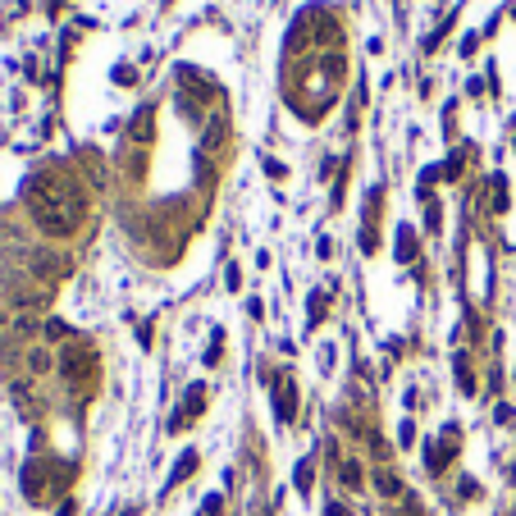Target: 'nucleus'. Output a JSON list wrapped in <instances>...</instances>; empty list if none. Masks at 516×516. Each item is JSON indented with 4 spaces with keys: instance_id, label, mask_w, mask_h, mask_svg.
Segmentation results:
<instances>
[{
    "instance_id": "f257e3e1",
    "label": "nucleus",
    "mask_w": 516,
    "mask_h": 516,
    "mask_svg": "<svg viewBox=\"0 0 516 516\" xmlns=\"http://www.w3.org/2000/svg\"><path fill=\"white\" fill-rule=\"evenodd\" d=\"M28 210L42 233L51 238H69L83 220V201H78V187L64 174H37L28 183Z\"/></svg>"
},
{
    "instance_id": "f03ea898",
    "label": "nucleus",
    "mask_w": 516,
    "mask_h": 516,
    "mask_svg": "<svg viewBox=\"0 0 516 516\" xmlns=\"http://www.w3.org/2000/svg\"><path fill=\"white\" fill-rule=\"evenodd\" d=\"M375 489H379L384 498H397L402 494V480H397L393 471H375Z\"/></svg>"
},
{
    "instance_id": "7ed1b4c3",
    "label": "nucleus",
    "mask_w": 516,
    "mask_h": 516,
    "mask_svg": "<svg viewBox=\"0 0 516 516\" xmlns=\"http://www.w3.org/2000/svg\"><path fill=\"white\" fill-rule=\"evenodd\" d=\"M293 411H297V388H279V420H293Z\"/></svg>"
},
{
    "instance_id": "20e7f679",
    "label": "nucleus",
    "mask_w": 516,
    "mask_h": 516,
    "mask_svg": "<svg viewBox=\"0 0 516 516\" xmlns=\"http://www.w3.org/2000/svg\"><path fill=\"white\" fill-rule=\"evenodd\" d=\"M397 261H416V238H411V229L397 233Z\"/></svg>"
},
{
    "instance_id": "39448f33",
    "label": "nucleus",
    "mask_w": 516,
    "mask_h": 516,
    "mask_svg": "<svg viewBox=\"0 0 516 516\" xmlns=\"http://www.w3.org/2000/svg\"><path fill=\"white\" fill-rule=\"evenodd\" d=\"M343 484H347V489H361V466H356V461H343Z\"/></svg>"
},
{
    "instance_id": "423d86ee",
    "label": "nucleus",
    "mask_w": 516,
    "mask_h": 516,
    "mask_svg": "<svg viewBox=\"0 0 516 516\" xmlns=\"http://www.w3.org/2000/svg\"><path fill=\"white\" fill-rule=\"evenodd\" d=\"M28 366H33V370H37V375H42V370H46V366H51V356H46V352H42V347H37V352H28Z\"/></svg>"
},
{
    "instance_id": "0eeeda50",
    "label": "nucleus",
    "mask_w": 516,
    "mask_h": 516,
    "mask_svg": "<svg viewBox=\"0 0 516 516\" xmlns=\"http://www.w3.org/2000/svg\"><path fill=\"white\" fill-rule=\"evenodd\" d=\"M46 334H51V338H64V334H69V325H60V320H51V325H46Z\"/></svg>"
},
{
    "instance_id": "6e6552de",
    "label": "nucleus",
    "mask_w": 516,
    "mask_h": 516,
    "mask_svg": "<svg viewBox=\"0 0 516 516\" xmlns=\"http://www.w3.org/2000/svg\"><path fill=\"white\" fill-rule=\"evenodd\" d=\"M329 516H347V507H343V503H329Z\"/></svg>"
}]
</instances>
